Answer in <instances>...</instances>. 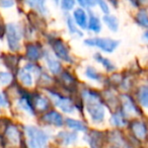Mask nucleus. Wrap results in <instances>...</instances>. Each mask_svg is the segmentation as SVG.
Returning a JSON list of instances; mask_svg holds the SVG:
<instances>
[{"label": "nucleus", "mask_w": 148, "mask_h": 148, "mask_svg": "<svg viewBox=\"0 0 148 148\" xmlns=\"http://www.w3.org/2000/svg\"><path fill=\"white\" fill-rule=\"evenodd\" d=\"M82 97L85 103L87 113L89 114L91 120L95 123H101L105 119V108L99 101V97L97 93L91 91H84L82 92Z\"/></svg>", "instance_id": "obj_1"}, {"label": "nucleus", "mask_w": 148, "mask_h": 148, "mask_svg": "<svg viewBox=\"0 0 148 148\" xmlns=\"http://www.w3.org/2000/svg\"><path fill=\"white\" fill-rule=\"evenodd\" d=\"M25 129L27 136V145L29 148H46L49 137L43 130L34 126H27Z\"/></svg>", "instance_id": "obj_2"}, {"label": "nucleus", "mask_w": 148, "mask_h": 148, "mask_svg": "<svg viewBox=\"0 0 148 148\" xmlns=\"http://www.w3.org/2000/svg\"><path fill=\"white\" fill-rule=\"evenodd\" d=\"M84 44L87 46L99 47L103 51L108 52V53H112L119 46L120 42L112 39H105V38H92V39L85 40Z\"/></svg>", "instance_id": "obj_3"}, {"label": "nucleus", "mask_w": 148, "mask_h": 148, "mask_svg": "<svg viewBox=\"0 0 148 148\" xmlns=\"http://www.w3.org/2000/svg\"><path fill=\"white\" fill-rule=\"evenodd\" d=\"M6 37L9 49L11 51L19 50V42L21 39V35L16 25H14L13 23H8L6 25Z\"/></svg>", "instance_id": "obj_4"}, {"label": "nucleus", "mask_w": 148, "mask_h": 148, "mask_svg": "<svg viewBox=\"0 0 148 148\" xmlns=\"http://www.w3.org/2000/svg\"><path fill=\"white\" fill-rule=\"evenodd\" d=\"M50 95H51L56 107L61 109L63 112H65V113H71L74 110V106H73V103H71L70 99H66V97H61L60 95H56V93H53V92H50Z\"/></svg>", "instance_id": "obj_5"}, {"label": "nucleus", "mask_w": 148, "mask_h": 148, "mask_svg": "<svg viewBox=\"0 0 148 148\" xmlns=\"http://www.w3.org/2000/svg\"><path fill=\"white\" fill-rule=\"evenodd\" d=\"M53 50L58 58H60V59L64 60L66 62H69V63L72 62L71 57H70L69 53H68L67 47L61 41H56L53 44Z\"/></svg>", "instance_id": "obj_6"}, {"label": "nucleus", "mask_w": 148, "mask_h": 148, "mask_svg": "<svg viewBox=\"0 0 148 148\" xmlns=\"http://www.w3.org/2000/svg\"><path fill=\"white\" fill-rule=\"evenodd\" d=\"M43 120L47 123L51 124V125L57 126V127H61L63 125V118L57 112H50V113L44 115Z\"/></svg>", "instance_id": "obj_7"}, {"label": "nucleus", "mask_w": 148, "mask_h": 148, "mask_svg": "<svg viewBox=\"0 0 148 148\" xmlns=\"http://www.w3.org/2000/svg\"><path fill=\"white\" fill-rule=\"evenodd\" d=\"M57 137L61 141L62 144H64V145H70V144L74 143L77 140V134L75 132L62 131L60 133H58Z\"/></svg>", "instance_id": "obj_8"}, {"label": "nucleus", "mask_w": 148, "mask_h": 148, "mask_svg": "<svg viewBox=\"0 0 148 148\" xmlns=\"http://www.w3.org/2000/svg\"><path fill=\"white\" fill-rule=\"evenodd\" d=\"M45 59L47 62V65L49 67V70L53 74H58L61 71V65L60 63L51 56V54L49 52H45Z\"/></svg>", "instance_id": "obj_9"}, {"label": "nucleus", "mask_w": 148, "mask_h": 148, "mask_svg": "<svg viewBox=\"0 0 148 148\" xmlns=\"http://www.w3.org/2000/svg\"><path fill=\"white\" fill-rule=\"evenodd\" d=\"M74 19L76 21V23L82 29H86L87 27V16L85 11L82 8H77L75 9L73 13Z\"/></svg>", "instance_id": "obj_10"}, {"label": "nucleus", "mask_w": 148, "mask_h": 148, "mask_svg": "<svg viewBox=\"0 0 148 148\" xmlns=\"http://www.w3.org/2000/svg\"><path fill=\"white\" fill-rule=\"evenodd\" d=\"M17 77L21 81L23 84H25V86H32L34 83L33 81V76H32L31 72L29 70L25 69V68H21L18 70V73H17Z\"/></svg>", "instance_id": "obj_11"}, {"label": "nucleus", "mask_w": 148, "mask_h": 148, "mask_svg": "<svg viewBox=\"0 0 148 148\" xmlns=\"http://www.w3.org/2000/svg\"><path fill=\"white\" fill-rule=\"evenodd\" d=\"M132 130L136 137L139 139H144L146 136V127L142 122H134L132 124Z\"/></svg>", "instance_id": "obj_12"}, {"label": "nucleus", "mask_w": 148, "mask_h": 148, "mask_svg": "<svg viewBox=\"0 0 148 148\" xmlns=\"http://www.w3.org/2000/svg\"><path fill=\"white\" fill-rule=\"evenodd\" d=\"M90 16H89V23H87V27L90 31L95 32V33H99L101 29V21H99V17H97L92 12H89Z\"/></svg>", "instance_id": "obj_13"}, {"label": "nucleus", "mask_w": 148, "mask_h": 148, "mask_svg": "<svg viewBox=\"0 0 148 148\" xmlns=\"http://www.w3.org/2000/svg\"><path fill=\"white\" fill-rule=\"evenodd\" d=\"M6 135H7V137H8L9 141L12 144L16 145V144L19 143V132L14 126H10V127L7 129Z\"/></svg>", "instance_id": "obj_14"}, {"label": "nucleus", "mask_w": 148, "mask_h": 148, "mask_svg": "<svg viewBox=\"0 0 148 148\" xmlns=\"http://www.w3.org/2000/svg\"><path fill=\"white\" fill-rule=\"evenodd\" d=\"M103 21L109 27V29H112L113 32H117L118 29H119V21L114 15H106V16H103Z\"/></svg>", "instance_id": "obj_15"}, {"label": "nucleus", "mask_w": 148, "mask_h": 148, "mask_svg": "<svg viewBox=\"0 0 148 148\" xmlns=\"http://www.w3.org/2000/svg\"><path fill=\"white\" fill-rule=\"evenodd\" d=\"M66 124L69 128L73 130H76V131H85L86 130V127L83 123H81L80 121H77V120L74 119H66Z\"/></svg>", "instance_id": "obj_16"}, {"label": "nucleus", "mask_w": 148, "mask_h": 148, "mask_svg": "<svg viewBox=\"0 0 148 148\" xmlns=\"http://www.w3.org/2000/svg\"><path fill=\"white\" fill-rule=\"evenodd\" d=\"M95 59L97 60V62H99V63H101V65H103V67L106 68V69L109 70V71H112V70H114L116 68V66L114 65V64L112 63V62L110 61L109 59H107V58H103V56L101 55V54H95Z\"/></svg>", "instance_id": "obj_17"}, {"label": "nucleus", "mask_w": 148, "mask_h": 148, "mask_svg": "<svg viewBox=\"0 0 148 148\" xmlns=\"http://www.w3.org/2000/svg\"><path fill=\"white\" fill-rule=\"evenodd\" d=\"M111 122L114 126H116V127H123V126L126 125V122L123 117V114H121V113L114 114L111 118Z\"/></svg>", "instance_id": "obj_18"}, {"label": "nucleus", "mask_w": 148, "mask_h": 148, "mask_svg": "<svg viewBox=\"0 0 148 148\" xmlns=\"http://www.w3.org/2000/svg\"><path fill=\"white\" fill-rule=\"evenodd\" d=\"M27 57H29L31 60H34V61L40 59V56H41V53H40L39 49L34 45H31L27 47Z\"/></svg>", "instance_id": "obj_19"}, {"label": "nucleus", "mask_w": 148, "mask_h": 148, "mask_svg": "<svg viewBox=\"0 0 148 148\" xmlns=\"http://www.w3.org/2000/svg\"><path fill=\"white\" fill-rule=\"evenodd\" d=\"M124 97V111H125L126 114H133V113H137L136 111V108L134 107L133 103L131 101V99H129L128 97Z\"/></svg>", "instance_id": "obj_20"}, {"label": "nucleus", "mask_w": 148, "mask_h": 148, "mask_svg": "<svg viewBox=\"0 0 148 148\" xmlns=\"http://www.w3.org/2000/svg\"><path fill=\"white\" fill-rule=\"evenodd\" d=\"M138 97H139V101H140V103H142V106H143V107H147L148 93H147V86H146V85L140 87Z\"/></svg>", "instance_id": "obj_21"}, {"label": "nucleus", "mask_w": 148, "mask_h": 148, "mask_svg": "<svg viewBox=\"0 0 148 148\" xmlns=\"http://www.w3.org/2000/svg\"><path fill=\"white\" fill-rule=\"evenodd\" d=\"M27 4H29L32 7L36 8L38 11L42 13V14H45L47 12V9L45 6V2L44 1H33V2H27Z\"/></svg>", "instance_id": "obj_22"}, {"label": "nucleus", "mask_w": 148, "mask_h": 148, "mask_svg": "<svg viewBox=\"0 0 148 148\" xmlns=\"http://www.w3.org/2000/svg\"><path fill=\"white\" fill-rule=\"evenodd\" d=\"M85 75L89 79H92V80H99V78H101V76H99V74L97 73V70L93 67H90V66H88L86 68V70H85Z\"/></svg>", "instance_id": "obj_23"}, {"label": "nucleus", "mask_w": 148, "mask_h": 148, "mask_svg": "<svg viewBox=\"0 0 148 148\" xmlns=\"http://www.w3.org/2000/svg\"><path fill=\"white\" fill-rule=\"evenodd\" d=\"M36 107L39 110H41V111H45L49 107V103H48L47 99H45V97H38L37 99H36Z\"/></svg>", "instance_id": "obj_24"}, {"label": "nucleus", "mask_w": 148, "mask_h": 148, "mask_svg": "<svg viewBox=\"0 0 148 148\" xmlns=\"http://www.w3.org/2000/svg\"><path fill=\"white\" fill-rule=\"evenodd\" d=\"M18 107L21 109H23L25 112H27V114L29 115H34V112H33V108L31 107V105L29 103V101H27L25 99H21L18 101Z\"/></svg>", "instance_id": "obj_25"}, {"label": "nucleus", "mask_w": 148, "mask_h": 148, "mask_svg": "<svg viewBox=\"0 0 148 148\" xmlns=\"http://www.w3.org/2000/svg\"><path fill=\"white\" fill-rule=\"evenodd\" d=\"M137 21L143 27H147L148 21H147V13L145 10H140L137 14Z\"/></svg>", "instance_id": "obj_26"}, {"label": "nucleus", "mask_w": 148, "mask_h": 148, "mask_svg": "<svg viewBox=\"0 0 148 148\" xmlns=\"http://www.w3.org/2000/svg\"><path fill=\"white\" fill-rule=\"evenodd\" d=\"M67 27L71 34H77L78 36H82V34L76 29V27H75V25H74V23H73V19L70 16L67 17Z\"/></svg>", "instance_id": "obj_27"}, {"label": "nucleus", "mask_w": 148, "mask_h": 148, "mask_svg": "<svg viewBox=\"0 0 148 148\" xmlns=\"http://www.w3.org/2000/svg\"><path fill=\"white\" fill-rule=\"evenodd\" d=\"M12 77L9 73L7 72H0V83L1 84H8L9 82L11 81Z\"/></svg>", "instance_id": "obj_28"}, {"label": "nucleus", "mask_w": 148, "mask_h": 148, "mask_svg": "<svg viewBox=\"0 0 148 148\" xmlns=\"http://www.w3.org/2000/svg\"><path fill=\"white\" fill-rule=\"evenodd\" d=\"M74 5H75V2L71 0H64L61 3V6L64 10H70L71 8H73Z\"/></svg>", "instance_id": "obj_29"}, {"label": "nucleus", "mask_w": 148, "mask_h": 148, "mask_svg": "<svg viewBox=\"0 0 148 148\" xmlns=\"http://www.w3.org/2000/svg\"><path fill=\"white\" fill-rule=\"evenodd\" d=\"M99 5L101 6V10H103L105 13H107V15H108V13L110 12V9H109V6H108L107 3H106L105 1H99Z\"/></svg>", "instance_id": "obj_30"}, {"label": "nucleus", "mask_w": 148, "mask_h": 148, "mask_svg": "<svg viewBox=\"0 0 148 148\" xmlns=\"http://www.w3.org/2000/svg\"><path fill=\"white\" fill-rule=\"evenodd\" d=\"M13 4H14V2H13V1H5V0H3V1H0V6L3 7V8L10 7V6H12Z\"/></svg>", "instance_id": "obj_31"}, {"label": "nucleus", "mask_w": 148, "mask_h": 148, "mask_svg": "<svg viewBox=\"0 0 148 148\" xmlns=\"http://www.w3.org/2000/svg\"><path fill=\"white\" fill-rule=\"evenodd\" d=\"M79 4L83 7H88V6H93L97 4L95 1H79Z\"/></svg>", "instance_id": "obj_32"}, {"label": "nucleus", "mask_w": 148, "mask_h": 148, "mask_svg": "<svg viewBox=\"0 0 148 148\" xmlns=\"http://www.w3.org/2000/svg\"><path fill=\"white\" fill-rule=\"evenodd\" d=\"M1 107H7V101L5 97L0 93V108Z\"/></svg>", "instance_id": "obj_33"}, {"label": "nucleus", "mask_w": 148, "mask_h": 148, "mask_svg": "<svg viewBox=\"0 0 148 148\" xmlns=\"http://www.w3.org/2000/svg\"><path fill=\"white\" fill-rule=\"evenodd\" d=\"M112 148H122L121 146H119V145H115V146H113Z\"/></svg>", "instance_id": "obj_34"}]
</instances>
